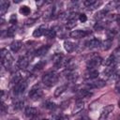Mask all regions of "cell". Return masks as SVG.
<instances>
[{
    "label": "cell",
    "mask_w": 120,
    "mask_h": 120,
    "mask_svg": "<svg viewBox=\"0 0 120 120\" xmlns=\"http://www.w3.org/2000/svg\"><path fill=\"white\" fill-rule=\"evenodd\" d=\"M58 81V74L55 72H48L43 75L42 77V82L47 86H52L55 84Z\"/></svg>",
    "instance_id": "1"
},
{
    "label": "cell",
    "mask_w": 120,
    "mask_h": 120,
    "mask_svg": "<svg viewBox=\"0 0 120 120\" xmlns=\"http://www.w3.org/2000/svg\"><path fill=\"white\" fill-rule=\"evenodd\" d=\"M0 55H1V63L5 68H8L11 63H12V56L10 55V53L8 52V51L7 49H1L0 51Z\"/></svg>",
    "instance_id": "2"
},
{
    "label": "cell",
    "mask_w": 120,
    "mask_h": 120,
    "mask_svg": "<svg viewBox=\"0 0 120 120\" xmlns=\"http://www.w3.org/2000/svg\"><path fill=\"white\" fill-rule=\"evenodd\" d=\"M27 88V82L22 80V82H18L17 84H15L14 86V89H13V92L16 96H21Z\"/></svg>",
    "instance_id": "3"
},
{
    "label": "cell",
    "mask_w": 120,
    "mask_h": 120,
    "mask_svg": "<svg viewBox=\"0 0 120 120\" xmlns=\"http://www.w3.org/2000/svg\"><path fill=\"white\" fill-rule=\"evenodd\" d=\"M101 63H102V58L99 56H95L87 62L86 67L88 69H95L96 68L99 67L101 65Z\"/></svg>",
    "instance_id": "4"
},
{
    "label": "cell",
    "mask_w": 120,
    "mask_h": 120,
    "mask_svg": "<svg viewBox=\"0 0 120 120\" xmlns=\"http://www.w3.org/2000/svg\"><path fill=\"white\" fill-rule=\"evenodd\" d=\"M42 95H43V91L38 84H36L35 86H33L29 92V97L31 98H39Z\"/></svg>",
    "instance_id": "5"
},
{
    "label": "cell",
    "mask_w": 120,
    "mask_h": 120,
    "mask_svg": "<svg viewBox=\"0 0 120 120\" xmlns=\"http://www.w3.org/2000/svg\"><path fill=\"white\" fill-rule=\"evenodd\" d=\"M113 105H107L106 107H104L100 112V116H99V120H105L110 114L111 112L113 111Z\"/></svg>",
    "instance_id": "6"
},
{
    "label": "cell",
    "mask_w": 120,
    "mask_h": 120,
    "mask_svg": "<svg viewBox=\"0 0 120 120\" xmlns=\"http://www.w3.org/2000/svg\"><path fill=\"white\" fill-rule=\"evenodd\" d=\"M87 85L90 88H101L105 85V82L102 80H90V82L87 83Z\"/></svg>",
    "instance_id": "7"
},
{
    "label": "cell",
    "mask_w": 120,
    "mask_h": 120,
    "mask_svg": "<svg viewBox=\"0 0 120 120\" xmlns=\"http://www.w3.org/2000/svg\"><path fill=\"white\" fill-rule=\"evenodd\" d=\"M28 64H29V58H28V56H26V55L21 56V57L19 58V60H18V62H17V65H18L19 68H21V69L25 68L28 66Z\"/></svg>",
    "instance_id": "8"
},
{
    "label": "cell",
    "mask_w": 120,
    "mask_h": 120,
    "mask_svg": "<svg viewBox=\"0 0 120 120\" xmlns=\"http://www.w3.org/2000/svg\"><path fill=\"white\" fill-rule=\"evenodd\" d=\"M98 76V71L96 69H88L84 74L83 78L86 80H94Z\"/></svg>",
    "instance_id": "9"
},
{
    "label": "cell",
    "mask_w": 120,
    "mask_h": 120,
    "mask_svg": "<svg viewBox=\"0 0 120 120\" xmlns=\"http://www.w3.org/2000/svg\"><path fill=\"white\" fill-rule=\"evenodd\" d=\"M88 33L84 30H73L71 33H70V37L73 38H84Z\"/></svg>",
    "instance_id": "10"
},
{
    "label": "cell",
    "mask_w": 120,
    "mask_h": 120,
    "mask_svg": "<svg viewBox=\"0 0 120 120\" xmlns=\"http://www.w3.org/2000/svg\"><path fill=\"white\" fill-rule=\"evenodd\" d=\"M100 45V40L98 38H91L85 42V46L87 48H97Z\"/></svg>",
    "instance_id": "11"
},
{
    "label": "cell",
    "mask_w": 120,
    "mask_h": 120,
    "mask_svg": "<svg viewBox=\"0 0 120 120\" xmlns=\"http://www.w3.org/2000/svg\"><path fill=\"white\" fill-rule=\"evenodd\" d=\"M76 47H77V45H76L75 43L69 41V40H66V41L64 42V48H65V50H66L67 52H73L74 50H76Z\"/></svg>",
    "instance_id": "12"
},
{
    "label": "cell",
    "mask_w": 120,
    "mask_h": 120,
    "mask_svg": "<svg viewBox=\"0 0 120 120\" xmlns=\"http://www.w3.org/2000/svg\"><path fill=\"white\" fill-rule=\"evenodd\" d=\"M8 7H9V2L8 1H7V0H1L0 1V14L1 15H4L8 11Z\"/></svg>",
    "instance_id": "13"
},
{
    "label": "cell",
    "mask_w": 120,
    "mask_h": 120,
    "mask_svg": "<svg viewBox=\"0 0 120 120\" xmlns=\"http://www.w3.org/2000/svg\"><path fill=\"white\" fill-rule=\"evenodd\" d=\"M45 32H46V27H45V25H40L39 27H38L37 29L34 30L33 36H34L35 38H39L40 36L45 35Z\"/></svg>",
    "instance_id": "14"
},
{
    "label": "cell",
    "mask_w": 120,
    "mask_h": 120,
    "mask_svg": "<svg viewBox=\"0 0 120 120\" xmlns=\"http://www.w3.org/2000/svg\"><path fill=\"white\" fill-rule=\"evenodd\" d=\"M23 80V75H22V71H17L11 78V82L17 84L18 82H22Z\"/></svg>",
    "instance_id": "15"
},
{
    "label": "cell",
    "mask_w": 120,
    "mask_h": 120,
    "mask_svg": "<svg viewBox=\"0 0 120 120\" xmlns=\"http://www.w3.org/2000/svg\"><path fill=\"white\" fill-rule=\"evenodd\" d=\"M24 112H25V115L27 117H33V116L38 114V110L34 107H26Z\"/></svg>",
    "instance_id": "16"
},
{
    "label": "cell",
    "mask_w": 120,
    "mask_h": 120,
    "mask_svg": "<svg viewBox=\"0 0 120 120\" xmlns=\"http://www.w3.org/2000/svg\"><path fill=\"white\" fill-rule=\"evenodd\" d=\"M83 107H84V104H83V102H82V101H81V100H78V101L75 103L74 107H73L72 112H73V113H77V112H81V111L83 109Z\"/></svg>",
    "instance_id": "17"
},
{
    "label": "cell",
    "mask_w": 120,
    "mask_h": 120,
    "mask_svg": "<svg viewBox=\"0 0 120 120\" xmlns=\"http://www.w3.org/2000/svg\"><path fill=\"white\" fill-rule=\"evenodd\" d=\"M22 41H20V40H15V41H13V42L10 44V49H11L13 52H17L22 48Z\"/></svg>",
    "instance_id": "18"
},
{
    "label": "cell",
    "mask_w": 120,
    "mask_h": 120,
    "mask_svg": "<svg viewBox=\"0 0 120 120\" xmlns=\"http://www.w3.org/2000/svg\"><path fill=\"white\" fill-rule=\"evenodd\" d=\"M49 48H50V46H48V45H47V46H42V47L38 48V50H36L35 54H36L37 56H42V55H44V54L48 52Z\"/></svg>",
    "instance_id": "19"
},
{
    "label": "cell",
    "mask_w": 120,
    "mask_h": 120,
    "mask_svg": "<svg viewBox=\"0 0 120 120\" xmlns=\"http://www.w3.org/2000/svg\"><path fill=\"white\" fill-rule=\"evenodd\" d=\"M107 13H108V11H107L106 9L99 10V11H98V12L96 13V15H95V19L98 20V21H100V20H102V19H104V18L106 17Z\"/></svg>",
    "instance_id": "20"
},
{
    "label": "cell",
    "mask_w": 120,
    "mask_h": 120,
    "mask_svg": "<svg viewBox=\"0 0 120 120\" xmlns=\"http://www.w3.org/2000/svg\"><path fill=\"white\" fill-rule=\"evenodd\" d=\"M112 39L111 38H108V39H106V40H104L102 43H101V49L103 50V51H107V50H109L111 47H112Z\"/></svg>",
    "instance_id": "21"
},
{
    "label": "cell",
    "mask_w": 120,
    "mask_h": 120,
    "mask_svg": "<svg viewBox=\"0 0 120 120\" xmlns=\"http://www.w3.org/2000/svg\"><path fill=\"white\" fill-rule=\"evenodd\" d=\"M66 89H67V85H61V86L57 87L56 90L54 91V97H59L62 93L65 92Z\"/></svg>",
    "instance_id": "22"
},
{
    "label": "cell",
    "mask_w": 120,
    "mask_h": 120,
    "mask_svg": "<svg viewBox=\"0 0 120 120\" xmlns=\"http://www.w3.org/2000/svg\"><path fill=\"white\" fill-rule=\"evenodd\" d=\"M92 93L86 89H82V90H80V92L78 93V97L79 98H87L89 96H91Z\"/></svg>",
    "instance_id": "23"
},
{
    "label": "cell",
    "mask_w": 120,
    "mask_h": 120,
    "mask_svg": "<svg viewBox=\"0 0 120 120\" xmlns=\"http://www.w3.org/2000/svg\"><path fill=\"white\" fill-rule=\"evenodd\" d=\"M23 105V98H16L14 99V107L16 109L21 108Z\"/></svg>",
    "instance_id": "24"
},
{
    "label": "cell",
    "mask_w": 120,
    "mask_h": 120,
    "mask_svg": "<svg viewBox=\"0 0 120 120\" xmlns=\"http://www.w3.org/2000/svg\"><path fill=\"white\" fill-rule=\"evenodd\" d=\"M113 61H114V55H113V54H111V55H110V56H108V58L105 60L104 64H105V66L110 67V66H112Z\"/></svg>",
    "instance_id": "25"
},
{
    "label": "cell",
    "mask_w": 120,
    "mask_h": 120,
    "mask_svg": "<svg viewBox=\"0 0 120 120\" xmlns=\"http://www.w3.org/2000/svg\"><path fill=\"white\" fill-rule=\"evenodd\" d=\"M45 35H46L48 38H55V36H56V32H55V30H53V29H48V30H46Z\"/></svg>",
    "instance_id": "26"
},
{
    "label": "cell",
    "mask_w": 120,
    "mask_h": 120,
    "mask_svg": "<svg viewBox=\"0 0 120 120\" xmlns=\"http://www.w3.org/2000/svg\"><path fill=\"white\" fill-rule=\"evenodd\" d=\"M114 70H115V68H114V67H112V68H107L104 70V75L112 76V75L114 73Z\"/></svg>",
    "instance_id": "27"
},
{
    "label": "cell",
    "mask_w": 120,
    "mask_h": 120,
    "mask_svg": "<svg viewBox=\"0 0 120 120\" xmlns=\"http://www.w3.org/2000/svg\"><path fill=\"white\" fill-rule=\"evenodd\" d=\"M30 8L27 7V6H22V7H21V8H20V12L21 13H22V14H24V15H28L29 13H30Z\"/></svg>",
    "instance_id": "28"
},
{
    "label": "cell",
    "mask_w": 120,
    "mask_h": 120,
    "mask_svg": "<svg viewBox=\"0 0 120 120\" xmlns=\"http://www.w3.org/2000/svg\"><path fill=\"white\" fill-rule=\"evenodd\" d=\"M115 34H116V30H114V29H110V30L107 31V35H108V37L110 38H112V37H114Z\"/></svg>",
    "instance_id": "29"
},
{
    "label": "cell",
    "mask_w": 120,
    "mask_h": 120,
    "mask_svg": "<svg viewBox=\"0 0 120 120\" xmlns=\"http://www.w3.org/2000/svg\"><path fill=\"white\" fill-rule=\"evenodd\" d=\"M45 65H46V62H44V61H40V62H38V63L35 66V68H36V69H40V68H42Z\"/></svg>",
    "instance_id": "30"
},
{
    "label": "cell",
    "mask_w": 120,
    "mask_h": 120,
    "mask_svg": "<svg viewBox=\"0 0 120 120\" xmlns=\"http://www.w3.org/2000/svg\"><path fill=\"white\" fill-rule=\"evenodd\" d=\"M79 20L82 22H85L86 21H87V17H86V15L85 14H80L79 15Z\"/></svg>",
    "instance_id": "31"
},
{
    "label": "cell",
    "mask_w": 120,
    "mask_h": 120,
    "mask_svg": "<svg viewBox=\"0 0 120 120\" xmlns=\"http://www.w3.org/2000/svg\"><path fill=\"white\" fill-rule=\"evenodd\" d=\"M46 108L49 109V110H53L55 108V104L52 103V102H47L46 103Z\"/></svg>",
    "instance_id": "32"
},
{
    "label": "cell",
    "mask_w": 120,
    "mask_h": 120,
    "mask_svg": "<svg viewBox=\"0 0 120 120\" xmlns=\"http://www.w3.org/2000/svg\"><path fill=\"white\" fill-rule=\"evenodd\" d=\"M14 32H15V30L13 28H8V32H7V35L9 36V37H12L14 35Z\"/></svg>",
    "instance_id": "33"
},
{
    "label": "cell",
    "mask_w": 120,
    "mask_h": 120,
    "mask_svg": "<svg viewBox=\"0 0 120 120\" xmlns=\"http://www.w3.org/2000/svg\"><path fill=\"white\" fill-rule=\"evenodd\" d=\"M9 22H10L11 23H16V22H17V19H16V16H15L14 14L11 16V18H10Z\"/></svg>",
    "instance_id": "34"
},
{
    "label": "cell",
    "mask_w": 120,
    "mask_h": 120,
    "mask_svg": "<svg viewBox=\"0 0 120 120\" xmlns=\"http://www.w3.org/2000/svg\"><path fill=\"white\" fill-rule=\"evenodd\" d=\"M77 120H89L86 116H84V117H82V118H80V119H77Z\"/></svg>",
    "instance_id": "35"
},
{
    "label": "cell",
    "mask_w": 120,
    "mask_h": 120,
    "mask_svg": "<svg viewBox=\"0 0 120 120\" xmlns=\"http://www.w3.org/2000/svg\"><path fill=\"white\" fill-rule=\"evenodd\" d=\"M117 22H119V24H120V16L118 17V19H117Z\"/></svg>",
    "instance_id": "36"
},
{
    "label": "cell",
    "mask_w": 120,
    "mask_h": 120,
    "mask_svg": "<svg viewBox=\"0 0 120 120\" xmlns=\"http://www.w3.org/2000/svg\"><path fill=\"white\" fill-rule=\"evenodd\" d=\"M20 1H21V0H14V2H15V3H19Z\"/></svg>",
    "instance_id": "37"
},
{
    "label": "cell",
    "mask_w": 120,
    "mask_h": 120,
    "mask_svg": "<svg viewBox=\"0 0 120 120\" xmlns=\"http://www.w3.org/2000/svg\"><path fill=\"white\" fill-rule=\"evenodd\" d=\"M118 107H119V108H120V100H119V101H118Z\"/></svg>",
    "instance_id": "38"
},
{
    "label": "cell",
    "mask_w": 120,
    "mask_h": 120,
    "mask_svg": "<svg viewBox=\"0 0 120 120\" xmlns=\"http://www.w3.org/2000/svg\"><path fill=\"white\" fill-rule=\"evenodd\" d=\"M10 120H18V119H16V118H13V119H10Z\"/></svg>",
    "instance_id": "39"
},
{
    "label": "cell",
    "mask_w": 120,
    "mask_h": 120,
    "mask_svg": "<svg viewBox=\"0 0 120 120\" xmlns=\"http://www.w3.org/2000/svg\"><path fill=\"white\" fill-rule=\"evenodd\" d=\"M42 120H49V119H42Z\"/></svg>",
    "instance_id": "40"
}]
</instances>
